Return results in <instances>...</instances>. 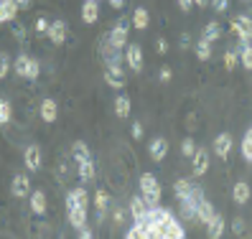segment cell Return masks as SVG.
<instances>
[{
    "label": "cell",
    "mask_w": 252,
    "mask_h": 239,
    "mask_svg": "<svg viewBox=\"0 0 252 239\" xmlns=\"http://www.w3.org/2000/svg\"><path fill=\"white\" fill-rule=\"evenodd\" d=\"M214 153L221 160H227L232 155V135H229V132H219V135L214 138Z\"/></svg>",
    "instance_id": "7"
},
{
    "label": "cell",
    "mask_w": 252,
    "mask_h": 239,
    "mask_svg": "<svg viewBox=\"0 0 252 239\" xmlns=\"http://www.w3.org/2000/svg\"><path fill=\"white\" fill-rule=\"evenodd\" d=\"M224 227H227V221L221 214H214V219L209 221V237L212 239H219L221 234H224Z\"/></svg>",
    "instance_id": "27"
},
{
    "label": "cell",
    "mask_w": 252,
    "mask_h": 239,
    "mask_svg": "<svg viewBox=\"0 0 252 239\" xmlns=\"http://www.w3.org/2000/svg\"><path fill=\"white\" fill-rule=\"evenodd\" d=\"M8 122H10V104L0 99V125H8Z\"/></svg>",
    "instance_id": "39"
},
{
    "label": "cell",
    "mask_w": 252,
    "mask_h": 239,
    "mask_svg": "<svg viewBox=\"0 0 252 239\" xmlns=\"http://www.w3.org/2000/svg\"><path fill=\"white\" fill-rule=\"evenodd\" d=\"M191 191H194V183L191 181H186V178H179V181L173 183V193H176V199H186V196H191Z\"/></svg>",
    "instance_id": "26"
},
{
    "label": "cell",
    "mask_w": 252,
    "mask_h": 239,
    "mask_svg": "<svg viewBox=\"0 0 252 239\" xmlns=\"http://www.w3.org/2000/svg\"><path fill=\"white\" fill-rule=\"evenodd\" d=\"M71 158L77 160V166H79V163H84V160H90L92 153H90V148H87V143H82V140L74 143L71 145Z\"/></svg>",
    "instance_id": "25"
},
{
    "label": "cell",
    "mask_w": 252,
    "mask_h": 239,
    "mask_svg": "<svg viewBox=\"0 0 252 239\" xmlns=\"http://www.w3.org/2000/svg\"><path fill=\"white\" fill-rule=\"evenodd\" d=\"M156 51H158V54H166V51H168L166 38H158V41H156Z\"/></svg>",
    "instance_id": "47"
},
{
    "label": "cell",
    "mask_w": 252,
    "mask_h": 239,
    "mask_svg": "<svg viewBox=\"0 0 252 239\" xmlns=\"http://www.w3.org/2000/svg\"><path fill=\"white\" fill-rule=\"evenodd\" d=\"M66 216H69V224L74 229H84V224H87V209L84 206H66Z\"/></svg>",
    "instance_id": "10"
},
{
    "label": "cell",
    "mask_w": 252,
    "mask_h": 239,
    "mask_svg": "<svg viewBox=\"0 0 252 239\" xmlns=\"http://www.w3.org/2000/svg\"><path fill=\"white\" fill-rule=\"evenodd\" d=\"M79 237H82V239H92V232H90V229H79Z\"/></svg>",
    "instance_id": "51"
},
{
    "label": "cell",
    "mask_w": 252,
    "mask_h": 239,
    "mask_svg": "<svg viewBox=\"0 0 252 239\" xmlns=\"http://www.w3.org/2000/svg\"><path fill=\"white\" fill-rule=\"evenodd\" d=\"M127 31H130V21L127 18H120L115 23V28L107 33V41H110V46H115V49H125L127 46Z\"/></svg>",
    "instance_id": "3"
},
{
    "label": "cell",
    "mask_w": 252,
    "mask_h": 239,
    "mask_svg": "<svg viewBox=\"0 0 252 239\" xmlns=\"http://www.w3.org/2000/svg\"><path fill=\"white\" fill-rule=\"evenodd\" d=\"M166 237H173V239H184L186 237V232H184V227L176 219H171L168 224H166Z\"/></svg>",
    "instance_id": "33"
},
{
    "label": "cell",
    "mask_w": 252,
    "mask_h": 239,
    "mask_svg": "<svg viewBox=\"0 0 252 239\" xmlns=\"http://www.w3.org/2000/svg\"><path fill=\"white\" fill-rule=\"evenodd\" d=\"M245 135H250V138H252V125H250V130H247V132H245Z\"/></svg>",
    "instance_id": "54"
},
{
    "label": "cell",
    "mask_w": 252,
    "mask_h": 239,
    "mask_svg": "<svg viewBox=\"0 0 252 239\" xmlns=\"http://www.w3.org/2000/svg\"><path fill=\"white\" fill-rule=\"evenodd\" d=\"M107 206H110V196H107V191H105V188H99V191L94 193V209H97V219H99V221L105 219Z\"/></svg>",
    "instance_id": "22"
},
{
    "label": "cell",
    "mask_w": 252,
    "mask_h": 239,
    "mask_svg": "<svg viewBox=\"0 0 252 239\" xmlns=\"http://www.w3.org/2000/svg\"><path fill=\"white\" fill-rule=\"evenodd\" d=\"M181 153H184L186 158H191V155H194V153H196V143H194V140H191V138H186V140L181 143Z\"/></svg>",
    "instance_id": "41"
},
{
    "label": "cell",
    "mask_w": 252,
    "mask_h": 239,
    "mask_svg": "<svg viewBox=\"0 0 252 239\" xmlns=\"http://www.w3.org/2000/svg\"><path fill=\"white\" fill-rule=\"evenodd\" d=\"M56 117H59V104L54 99H43L41 102V120L43 122H56Z\"/></svg>",
    "instance_id": "16"
},
{
    "label": "cell",
    "mask_w": 252,
    "mask_h": 239,
    "mask_svg": "<svg viewBox=\"0 0 252 239\" xmlns=\"http://www.w3.org/2000/svg\"><path fill=\"white\" fill-rule=\"evenodd\" d=\"M0 26H3V18H0Z\"/></svg>",
    "instance_id": "55"
},
{
    "label": "cell",
    "mask_w": 252,
    "mask_h": 239,
    "mask_svg": "<svg viewBox=\"0 0 252 239\" xmlns=\"http://www.w3.org/2000/svg\"><path fill=\"white\" fill-rule=\"evenodd\" d=\"M158 77H160V82H171V77H173V71L166 66V69H160V74H158Z\"/></svg>",
    "instance_id": "48"
},
{
    "label": "cell",
    "mask_w": 252,
    "mask_h": 239,
    "mask_svg": "<svg viewBox=\"0 0 252 239\" xmlns=\"http://www.w3.org/2000/svg\"><path fill=\"white\" fill-rule=\"evenodd\" d=\"M194 5H199V8H209V0H194Z\"/></svg>",
    "instance_id": "52"
},
{
    "label": "cell",
    "mask_w": 252,
    "mask_h": 239,
    "mask_svg": "<svg viewBox=\"0 0 252 239\" xmlns=\"http://www.w3.org/2000/svg\"><path fill=\"white\" fill-rule=\"evenodd\" d=\"M105 82L112 89H123L125 87V69L123 66H107L105 69Z\"/></svg>",
    "instance_id": "9"
},
{
    "label": "cell",
    "mask_w": 252,
    "mask_h": 239,
    "mask_svg": "<svg viewBox=\"0 0 252 239\" xmlns=\"http://www.w3.org/2000/svg\"><path fill=\"white\" fill-rule=\"evenodd\" d=\"M232 232H234V234H245V221H242L240 216L232 221Z\"/></svg>",
    "instance_id": "44"
},
{
    "label": "cell",
    "mask_w": 252,
    "mask_h": 239,
    "mask_svg": "<svg viewBox=\"0 0 252 239\" xmlns=\"http://www.w3.org/2000/svg\"><path fill=\"white\" fill-rule=\"evenodd\" d=\"M209 5L217 10V13H224L229 8V0H209Z\"/></svg>",
    "instance_id": "42"
},
{
    "label": "cell",
    "mask_w": 252,
    "mask_h": 239,
    "mask_svg": "<svg viewBox=\"0 0 252 239\" xmlns=\"http://www.w3.org/2000/svg\"><path fill=\"white\" fill-rule=\"evenodd\" d=\"M240 66H245L247 71L252 69V43H242L240 46Z\"/></svg>",
    "instance_id": "32"
},
{
    "label": "cell",
    "mask_w": 252,
    "mask_h": 239,
    "mask_svg": "<svg viewBox=\"0 0 252 239\" xmlns=\"http://www.w3.org/2000/svg\"><path fill=\"white\" fill-rule=\"evenodd\" d=\"M23 163H26V168L31 173H36L41 168V148L38 145H28L23 150Z\"/></svg>",
    "instance_id": "8"
},
{
    "label": "cell",
    "mask_w": 252,
    "mask_h": 239,
    "mask_svg": "<svg viewBox=\"0 0 252 239\" xmlns=\"http://www.w3.org/2000/svg\"><path fill=\"white\" fill-rule=\"evenodd\" d=\"M110 5H112V8H123L125 0H110Z\"/></svg>",
    "instance_id": "53"
},
{
    "label": "cell",
    "mask_w": 252,
    "mask_h": 239,
    "mask_svg": "<svg viewBox=\"0 0 252 239\" xmlns=\"http://www.w3.org/2000/svg\"><path fill=\"white\" fill-rule=\"evenodd\" d=\"M16 3H18V8H26V10L31 8V0H16Z\"/></svg>",
    "instance_id": "50"
},
{
    "label": "cell",
    "mask_w": 252,
    "mask_h": 239,
    "mask_svg": "<svg viewBox=\"0 0 252 239\" xmlns=\"http://www.w3.org/2000/svg\"><path fill=\"white\" fill-rule=\"evenodd\" d=\"M125 237H130V239H135V237H145V232H143V221H132V227L125 232Z\"/></svg>",
    "instance_id": "40"
},
{
    "label": "cell",
    "mask_w": 252,
    "mask_h": 239,
    "mask_svg": "<svg viewBox=\"0 0 252 239\" xmlns=\"http://www.w3.org/2000/svg\"><path fill=\"white\" fill-rule=\"evenodd\" d=\"M102 59H105V64L107 66H123V51L120 49H115V46H110V41L102 46Z\"/></svg>",
    "instance_id": "13"
},
{
    "label": "cell",
    "mask_w": 252,
    "mask_h": 239,
    "mask_svg": "<svg viewBox=\"0 0 252 239\" xmlns=\"http://www.w3.org/2000/svg\"><path fill=\"white\" fill-rule=\"evenodd\" d=\"M97 18H99V0H84L82 3V21L87 26H92V23H97Z\"/></svg>",
    "instance_id": "12"
},
{
    "label": "cell",
    "mask_w": 252,
    "mask_h": 239,
    "mask_svg": "<svg viewBox=\"0 0 252 239\" xmlns=\"http://www.w3.org/2000/svg\"><path fill=\"white\" fill-rule=\"evenodd\" d=\"M240 148H242V158H245L247 163H252V138H250V135L242 138V145H240Z\"/></svg>",
    "instance_id": "38"
},
{
    "label": "cell",
    "mask_w": 252,
    "mask_h": 239,
    "mask_svg": "<svg viewBox=\"0 0 252 239\" xmlns=\"http://www.w3.org/2000/svg\"><path fill=\"white\" fill-rule=\"evenodd\" d=\"M132 138H135V140L143 138V122H132Z\"/></svg>",
    "instance_id": "46"
},
{
    "label": "cell",
    "mask_w": 252,
    "mask_h": 239,
    "mask_svg": "<svg viewBox=\"0 0 252 239\" xmlns=\"http://www.w3.org/2000/svg\"><path fill=\"white\" fill-rule=\"evenodd\" d=\"M191 158H194V176H204L206 168H209V150L206 148H196V153Z\"/></svg>",
    "instance_id": "15"
},
{
    "label": "cell",
    "mask_w": 252,
    "mask_h": 239,
    "mask_svg": "<svg viewBox=\"0 0 252 239\" xmlns=\"http://www.w3.org/2000/svg\"><path fill=\"white\" fill-rule=\"evenodd\" d=\"M66 206H90V193H87L84 186H77L66 193Z\"/></svg>",
    "instance_id": "11"
},
{
    "label": "cell",
    "mask_w": 252,
    "mask_h": 239,
    "mask_svg": "<svg viewBox=\"0 0 252 239\" xmlns=\"http://www.w3.org/2000/svg\"><path fill=\"white\" fill-rule=\"evenodd\" d=\"M94 176H97V171H94L92 158H90V160H84V163H79V178H82L84 183H92V181H94Z\"/></svg>",
    "instance_id": "28"
},
{
    "label": "cell",
    "mask_w": 252,
    "mask_h": 239,
    "mask_svg": "<svg viewBox=\"0 0 252 239\" xmlns=\"http://www.w3.org/2000/svg\"><path fill=\"white\" fill-rule=\"evenodd\" d=\"M219 36H221V26H219L217 21H209V23L204 26V38H206V41H212V43H214Z\"/></svg>",
    "instance_id": "30"
},
{
    "label": "cell",
    "mask_w": 252,
    "mask_h": 239,
    "mask_svg": "<svg viewBox=\"0 0 252 239\" xmlns=\"http://www.w3.org/2000/svg\"><path fill=\"white\" fill-rule=\"evenodd\" d=\"M28 61H31V56H26V54H21L16 61H13V69H16V74L18 77H26V71H28Z\"/></svg>",
    "instance_id": "34"
},
{
    "label": "cell",
    "mask_w": 252,
    "mask_h": 239,
    "mask_svg": "<svg viewBox=\"0 0 252 239\" xmlns=\"http://www.w3.org/2000/svg\"><path fill=\"white\" fill-rule=\"evenodd\" d=\"M196 56L201 59V61H209L212 59V41H206L204 36L196 41Z\"/></svg>",
    "instance_id": "29"
},
{
    "label": "cell",
    "mask_w": 252,
    "mask_h": 239,
    "mask_svg": "<svg viewBox=\"0 0 252 239\" xmlns=\"http://www.w3.org/2000/svg\"><path fill=\"white\" fill-rule=\"evenodd\" d=\"M18 3L16 0H0V18H3V23H8V21H16V16H18Z\"/></svg>",
    "instance_id": "17"
},
{
    "label": "cell",
    "mask_w": 252,
    "mask_h": 239,
    "mask_svg": "<svg viewBox=\"0 0 252 239\" xmlns=\"http://www.w3.org/2000/svg\"><path fill=\"white\" fill-rule=\"evenodd\" d=\"M232 31L240 36L242 43H252V18L247 13H240V16L232 21Z\"/></svg>",
    "instance_id": "4"
},
{
    "label": "cell",
    "mask_w": 252,
    "mask_h": 239,
    "mask_svg": "<svg viewBox=\"0 0 252 239\" xmlns=\"http://www.w3.org/2000/svg\"><path fill=\"white\" fill-rule=\"evenodd\" d=\"M232 201L234 204H247L250 201V183H245V181H240V183H234V188H232Z\"/></svg>",
    "instance_id": "24"
},
{
    "label": "cell",
    "mask_w": 252,
    "mask_h": 239,
    "mask_svg": "<svg viewBox=\"0 0 252 239\" xmlns=\"http://www.w3.org/2000/svg\"><path fill=\"white\" fill-rule=\"evenodd\" d=\"M179 204H181V216L189 219V221H194V219H196V199H194V191H191V196L181 199Z\"/></svg>",
    "instance_id": "20"
},
{
    "label": "cell",
    "mask_w": 252,
    "mask_h": 239,
    "mask_svg": "<svg viewBox=\"0 0 252 239\" xmlns=\"http://www.w3.org/2000/svg\"><path fill=\"white\" fill-rule=\"evenodd\" d=\"M112 221L117 224V227H123V221H125V211H123V209H115V214H112Z\"/></svg>",
    "instance_id": "45"
},
{
    "label": "cell",
    "mask_w": 252,
    "mask_h": 239,
    "mask_svg": "<svg viewBox=\"0 0 252 239\" xmlns=\"http://www.w3.org/2000/svg\"><path fill=\"white\" fill-rule=\"evenodd\" d=\"M10 69H13V61H10V56H8V54H0V79H5Z\"/></svg>",
    "instance_id": "36"
},
{
    "label": "cell",
    "mask_w": 252,
    "mask_h": 239,
    "mask_svg": "<svg viewBox=\"0 0 252 239\" xmlns=\"http://www.w3.org/2000/svg\"><path fill=\"white\" fill-rule=\"evenodd\" d=\"M224 66H227V71H234L240 66V51H227L224 54Z\"/></svg>",
    "instance_id": "35"
},
{
    "label": "cell",
    "mask_w": 252,
    "mask_h": 239,
    "mask_svg": "<svg viewBox=\"0 0 252 239\" xmlns=\"http://www.w3.org/2000/svg\"><path fill=\"white\" fill-rule=\"evenodd\" d=\"M49 26H51V23H49L46 18H36V26H33V28H36L38 33H49Z\"/></svg>",
    "instance_id": "43"
},
{
    "label": "cell",
    "mask_w": 252,
    "mask_h": 239,
    "mask_svg": "<svg viewBox=\"0 0 252 239\" xmlns=\"http://www.w3.org/2000/svg\"><path fill=\"white\" fill-rule=\"evenodd\" d=\"M194 199H196V219L201 221V224H206L209 227V221L214 219V206L209 204V199L204 196V191H201V186H196L194 183Z\"/></svg>",
    "instance_id": "2"
},
{
    "label": "cell",
    "mask_w": 252,
    "mask_h": 239,
    "mask_svg": "<svg viewBox=\"0 0 252 239\" xmlns=\"http://www.w3.org/2000/svg\"><path fill=\"white\" fill-rule=\"evenodd\" d=\"M140 196L148 206H158L160 204V186L158 178L153 173H143L140 176Z\"/></svg>",
    "instance_id": "1"
},
{
    "label": "cell",
    "mask_w": 252,
    "mask_h": 239,
    "mask_svg": "<svg viewBox=\"0 0 252 239\" xmlns=\"http://www.w3.org/2000/svg\"><path fill=\"white\" fill-rule=\"evenodd\" d=\"M49 38H51V43H64L66 41V23L64 21H51Z\"/></svg>",
    "instance_id": "18"
},
{
    "label": "cell",
    "mask_w": 252,
    "mask_h": 239,
    "mask_svg": "<svg viewBox=\"0 0 252 239\" xmlns=\"http://www.w3.org/2000/svg\"><path fill=\"white\" fill-rule=\"evenodd\" d=\"M38 74H41V64L36 61V59H31V61H28V71H26V79H38Z\"/></svg>",
    "instance_id": "37"
},
{
    "label": "cell",
    "mask_w": 252,
    "mask_h": 239,
    "mask_svg": "<svg viewBox=\"0 0 252 239\" xmlns=\"http://www.w3.org/2000/svg\"><path fill=\"white\" fill-rule=\"evenodd\" d=\"M125 61L132 71H143V46L140 43H127L125 46Z\"/></svg>",
    "instance_id": "5"
},
{
    "label": "cell",
    "mask_w": 252,
    "mask_h": 239,
    "mask_svg": "<svg viewBox=\"0 0 252 239\" xmlns=\"http://www.w3.org/2000/svg\"><path fill=\"white\" fill-rule=\"evenodd\" d=\"M10 191H13V196H16V199H26V196H31V181H28V176H26V173L13 176Z\"/></svg>",
    "instance_id": "6"
},
{
    "label": "cell",
    "mask_w": 252,
    "mask_h": 239,
    "mask_svg": "<svg viewBox=\"0 0 252 239\" xmlns=\"http://www.w3.org/2000/svg\"><path fill=\"white\" fill-rule=\"evenodd\" d=\"M132 28H138V31H145L148 28V23H151V16H148V10L143 8V5H138L135 10H132Z\"/></svg>",
    "instance_id": "21"
},
{
    "label": "cell",
    "mask_w": 252,
    "mask_h": 239,
    "mask_svg": "<svg viewBox=\"0 0 252 239\" xmlns=\"http://www.w3.org/2000/svg\"><path fill=\"white\" fill-rule=\"evenodd\" d=\"M130 214L135 221H145V214H148V204L143 201V196H132L130 199Z\"/></svg>",
    "instance_id": "19"
},
{
    "label": "cell",
    "mask_w": 252,
    "mask_h": 239,
    "mask_svg": "<svg viewBox=\"0 0 252 239\" xmlns=\"http://www.w3.org/2000/svg\"><path fill=\"white\" fill-rule=\"evenodd\" d=\"M176 3H179V8H181L184 13H189L191 5H194V0H176Z\"/></svg>",
    "instance_id": "49"
},
{
    "label": "cell",
    "mask_w": 252,
    "mask_h": 239,
    "mask_svg": "<svg viewBox=\"0 0 252 239\" xmlns=\"http://www.w3.org/2000/svg\"><path fill=\"white\" fill-rule=\"evenodd\" d=\"M148 153H151V158L156 163H160L163 158H166V153H168V143L163 138H153L151 143H148Z\"/></svg>",
    "instance_id": "14"
},
{
    "label": "cell",
    "mask_w": 252,
    "mask_h": 239,
    "mask_svg": "<svg viewBox=\"0 0 252 239\" xmlns=\"http://www.w3.org/2000/svg\"><path fill=\"white\" fill-rule=\"evenodd\" d=\"M115 115L123 117V120L130 115V99H127V97H123V94L115 97Z\"/></svg>",
    "instance_id": "31"
},
{
    "label": "cell",
    "mask_w": 252,
    "mask_h": 239,
    "mask_svg": "<svg viewBox=\"0 0 252 239\" xmlns=\"http://www.w3.org/2000/svg\"><path fill=\"white\" fill-rule=\"evenodd\" d=\"M31 211L38 216L46 214V193L43 191H31Z\"/></svg>",
    "instance_id": "23"
}]
</instances>
